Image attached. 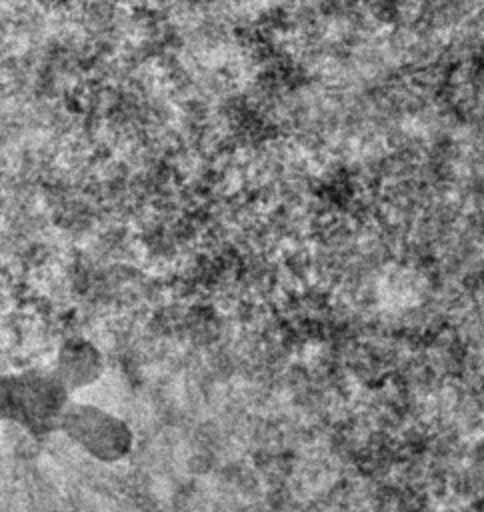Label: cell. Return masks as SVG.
Listing matches in <instances>:
<instances>
[{"label": "cell", "mask_w": 484, "mask_h": 512, "mask_svg": "<svg viewBox=\"0 0 484 512\" xmlns=\"http://www.w3.org/2000/svg\"><path fill=\"white\" fill-rule=\"evenodd\" d=\"M58 432L102 464H116L134 448V430L124 418L86 402L68 404Z\"/></svg>", "instance_id": "obj_2"}, {"label": "cell", "mask_w": 484, "mask_h": 512, "mask_svg": "<svg viewBox=\"0 0 484 512\" xmlns=\"http://www.w3.org/2000/svg\"><path fill=\"white\" fill-rule=\"evenodd\" d=\"M104 370L102 354L88 342L66 344L54 362L52 374L66 388L68 394L84 390L98 382Z\"/></svg>", "instance_id": "obj_3"}, {"label": "cell", "mask_w": 484, "mask_h": 512, "mask_svg": "<svg viewBox=\"0 0 484 512\" xmlns=\"http://www.w3.org/2000/svg\"><path fill=\"white\" fill-rule=\"evenodd\" d=\"M70 394L52 372H24L0 378V418L32 434L60 430Z\"/></svg>", "instance_id": "obj_1"}]
</instances>
